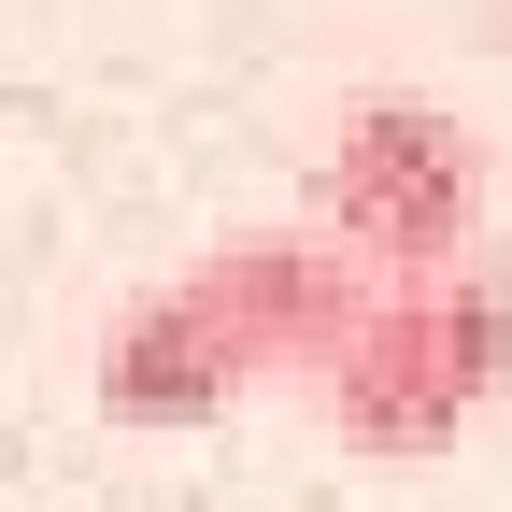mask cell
<instances>
[{"instance_id": "6da1fadb", "label": "cell", "mask_w": 512, "mask_h": 512, "mask_svg": "<svg viewBox=\"0 0 512 512\" xmlns=\"http://www.w3.org/2000/svg\"><path fill=\"white\" fill-rule=\"evenodd\" d=\"M384 299V256H356L342 228H256L228 256H200V271H171L128 328L100 342V413L128 427H200L228 413L242 384L271 370H328L356 342V313Z\"/></svg>"}, {"instance_id": "7a4b0ae2", "label": "cell", "mask_w": 512, "mask_h": 512, "mask_svg": "<svg viewBox=\"0 0 512 512\" xmlns=\"http://www.w3.org/2000/svg\"><path fill=\"white\" fill-rule=\"evenodd\" d=\"M498 370H512V285L484 256H441V271H384L356 342L313 370V413L356 456H441L498 399Z\"/></svg>"}, {"instance_id": "3957f363", "label": "cell", "mask_w": 512, "mask_h": 512, "mask_svg": "<svg viewBox=\"0 0 512 512\" xmlns=\"http://www.w3.org/2000/svg\"><path fill=\"white\" fill-rule=\"evenodd\" d=\"M313 228H342L384 271H441L484 242V143L441 100H370L342 114V143L313 157Z\"/></svg>"}]
</instances>
